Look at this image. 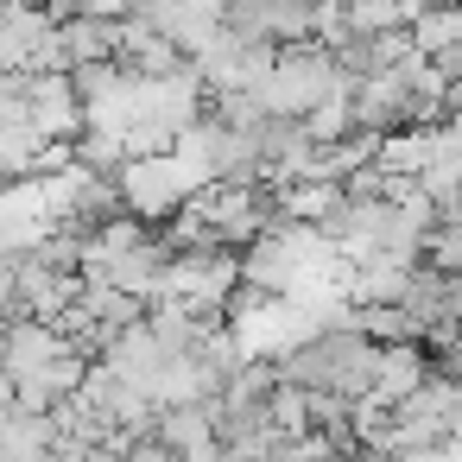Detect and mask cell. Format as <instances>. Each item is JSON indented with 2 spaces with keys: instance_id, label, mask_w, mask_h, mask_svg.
I'll use <instances>...</instances> for the list:
<instances>
[]
</instances>
